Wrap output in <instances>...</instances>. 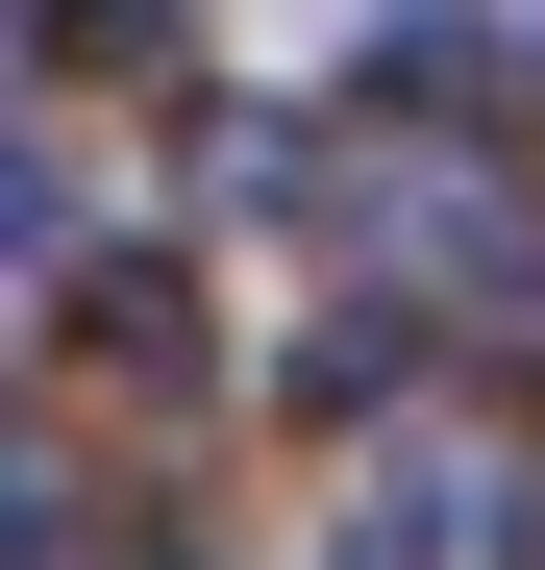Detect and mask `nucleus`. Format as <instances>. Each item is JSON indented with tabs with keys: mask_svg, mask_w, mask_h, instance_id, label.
<instances>
[{
	"mask_svg": "<svg viewBox=\"0 0 545 570\" xmlns=\"http://www.w3.org/2000/svg\"><path fill=\"white\" fill-rule=\"evenodd\" d=\"M347 570H446V497H373V521H347Z\"/></svg>",
	"mask_w": 545,
	"mask_h": 570,
	"instance_id": "nucleus-4",
	"label": "nucleus"
},
{
	"mask_svg": "<svg viewBox=\"0 0 545 570\" xmlns=\"http://www.w3.org/2000/svg\"><path fill=\"white\" fill-rule=\"evenodd\" d=\"M347 100H373L397 149H472V125H521V50H496V26H397L373 75H347Z\"/></svg>",
	"mask_w": 545,
	"mask_h": 570,
	"instance_id": "nucleus-1",
	"label": "nucleus"
},
{
	"mask_svg": "<svg viewBox=\"0 0 545 570\" xmlns=\"http://www.w3.org/2000/svg\"><path fill=\"white\" fill-rule=\"evenodd\" d=\"M75 347H100L125 397H199V298H174L149 248H125V273H75Z\"/></svg>",
	"mask_w": 545,
	"mask_h": 570,
	"instance_id": "nucleus-2",
	"label": "nucleus"
},
{
	"mask_svg": "<svg viewBox=\"0 0 545 570\" xmlns=\"http://www.w3.org/2000/svg\"><path fill=\"white\" fill-rule=\"evenodd\" d=\"M397 372H422V323H373V298H347V323H298V347H272V397H298V422H373Z\"/></svg>",
	"mask_w": 545,
	"mask_h": 570,
	"instance_id": "nucleus-3",
	"label": "nucleus"
}]
</instances>
